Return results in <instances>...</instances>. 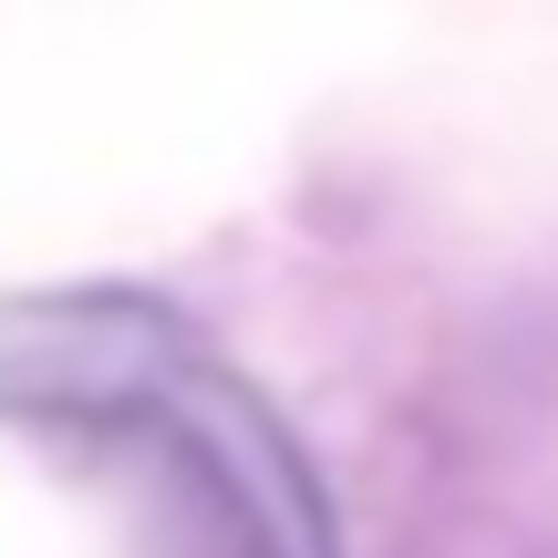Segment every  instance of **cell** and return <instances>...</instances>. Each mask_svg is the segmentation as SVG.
Returning <instances> with one entry per match:
<instances>
[{"label": "cell", "mask_w": 558, "mask_h": 558, "mask_svg": "<svg viewBox=\"0 0 558 558\" xmlns=\"http://www.w3.org/2000/svg\"><path fill=\"white\" fill-rule=\"evenodd\" d=\"M0 558H331L269 403L124 300L0 311Z\"/></svg>", "instance_id": "cell-1"}]
</instances>
